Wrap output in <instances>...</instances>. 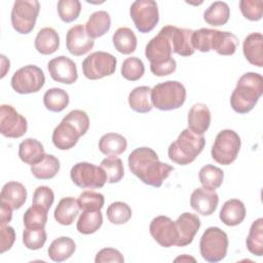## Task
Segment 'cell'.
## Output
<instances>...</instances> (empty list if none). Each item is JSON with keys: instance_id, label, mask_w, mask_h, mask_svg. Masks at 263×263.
Masks as SVG:
<instances>
[{"instance_id": "34", "label": "cell", "mask_w": 263, "mask_h": 263, "mask_svg": "<svg viewBox=\"0 0 263 263\" xmlns=\"http://www.w3.org/2000/svg\"><path fill=\"white\" fill-rule=\"evenodd\" d=\"M128 104L135 112H150L153 108L151 104V88L149 86L135 87L128 95Z\"/></svg>"}, {"instance_id": "45", "label": "cell", "mask_w": 263, "mask_h": 263, "mask_svg": "<svg viewBox=\"0 0 263 263\" xmlns=\"http://www.w3.org/2000/svg\"><path fill=\"white\" fill-rule=\"evenodd\" d=\"M46 238L47 235L44 228H25L23 232V243L29 250L41 249Z\"/></svg>"}, {"instance_id": "33", "label": "cell", "mask_w": 263, "mask_h": 263, "mask_svg": "<svg viewBox=\"0 0 263 263\" xmlns=\"http://www.w3.org/2000/svg\"><path fill=\"white\" fill-rule=\"evenodd\" d=\"M115 49L122 54H130L137 48V37L127 27L118 28L112 37Z\"/></svg>"}, {"instance_id": "16", "label": "cell", "mask_w": 263, "mask_h": 263, "mask_svg": "<svg viewBox=\"0 0 263 263\" xmlns=\"http://www.w3.org/2000/svg\"><path fill=\"white\" fill-rule=\"evenodd\" d=\"M50 77L60 83L72 84L78 78L76 64L65 55L57 57L47 64Z\"/></svg>"}, {"instance_id": "42", "label": "cell", "mask_w": 263, "mask_h": 263, "mask_svg": "<svg viewBox=\"0 0 263 263\" xmlns=\"http://www.w3.org/2000/svg\"><path fill=\"white\" fill-rule=\"evenodd\" d=\"M106 214L112 224L121 225L128 222L132 218V209L123 201H115L108 206Z\"/></svg>"}, {"instance_id": "13", "label": "cell", "mask_w": 263, "mask_h": 263, "mask_svg": "<svg viewBox=\"0 0 263 263\" xmlns=\"http://www.w3.org/2000/svg\"><path fill=\"white\" fill-rule=\"evenodd\" d=\"M72 182L82 189L102 188L106 181V175L101 166L89 162H78L70 171Z\"/></svg>"}, {"instance_id": "2", "label": "cell", "mask_w": 263, "mask_h": 263, "mask_svg": "<svg viewBox=\"0 0 263 263\" xmlns=\"http://www.w3.org/2000/svg\"><path fill=\"white\" fill-rule=\"evenodd\" d=\"M173 48L167 30L164 26L146 45L145 55L150 62V70L155 76H166L176 71L177 63L172 58Z\"/></svg>"}, {"instance_id": "9", "label": "cell", "mask_w": 263, "mask_h": 263, "mask_svg": "<svg viewBox=\"0 0 263 263\" xmlns=\"http://www.w3.org/2000/svg\"><path fill=\"white\" fill-rule=\"evenodd\" d=\"M39 10L40 4L37 0H16L10 14L13 29L20 34H29L35 27Z\"/></svg>"}, {"instance_id": "4", "label": "cell", "mask_w": 263, "mask_h": 263, "mask_svg": "<svg viewBox=\"0 0 263 263\" xmlns=\"http://www.w3.org/2000/svg\"><path fill=\"white\" fill-rule=\"evenodd\" d=\"M263 93V77L256 72L245 73L237 81L230 97L232 109L239 114L250 112Z\"/></svg>"}, {"instance_id": "22", "label": "cell", "mask_w": 263, "mask_h": 263, "mask_svg": "<svg viewBox=\"0 0 263 263\" xmlns=\"http://www.w3.org/2000/svg\"><path fill=\"white\" fill-rule=\"evenodd\" d=\"M243 55L247 61L259 68L263 67V36L261 33H251L242 44Z\"/></svg>"}, {"instance_id": "39", "label": "cell", "mask_w": 263, "mask_h": 263, "mask_svg": "<svg viewBox=\"0 0 263 263\" xmlns=\"http://www.w3.org/2000/svg\"><path fill=\"white\" fill-rule=\"evenodd\" d=\"M247 248L250 253L261 257L263 255V219L255 220L247 237Z\"/></svg>"}, {"instance_id": "10", "label": "cell", "mask_w": 263, "mask_h": 263, "mask_svg": "<svg viewBox=\"0 0 263 263\" xmlns=\"http://www.w3.org/2000/svg\"><path fill=\"white\" fill-rule=\"evenodd\" d=\"M44 83V73L35 65H28L18 69L13 73L10 80L13 90L21 95L37 92L43 87Z\"/></svg>"}, {"instance_id": "48", "label": "cell", "mask_w": 263, "mask_h": 263, "mask_svg": "<svg viewBox=\"0 0 263 263\" xmlns=\"http://www.w3.org/2000/svg\"><path fill=\"white\" fill-rule=\"evenodd\" d=\"M239 9L249 21H260L262 18L263 2L262 0H241L239 1Z\"/></svg>"}, {"instance_id": "11", "label": "cell", "mask_w": 263, "mask_h": 263, "mask_svg": "<svg viewBox=\"0 0 263 263\" xmlns=\"http://www.w3.org/2000/svg\"><path fill=\"white\" fill-rule=\"evenodd\" d=\"M117 60L106 51H95L82 62L83 75L90 80L101 79L112 75L116 70Z\"/></svg>"}, {"instance_id": "43", "label": "cell", "mask_w": 263, "mask_h": 263, "mask_svg": "<svg viewBox=\"0 0 263 263\" xmlns=\"http://www.w3.org/2000/svg\"><path fill=\"white\" fill-rule=\"evenodd\" d=\"M145 72V66L142 60L137 57L127 58L123 61L121 66V75L129 81L139 80Z\"/></svg>"}, {"instance_id": "12", "label": "cell", "mask_w": 263, "mask_h": 263, "mask_svg": "<svg viewBox=\"0 0 263 263\" xmlns=\"http://www.w3.org/2000/svg\"><path fill=\"white\" fill-rule=\"evenodd\" d=\"M130 17L141 33L152 31L159 22L157 3L153 0H137L129 8Z\"/></svg>"}, {"instance_id": "8", "label": "cell", "mask_w": 263, "mask_h": 263, "mask_svg": "<svg viewBox=\"0 0 263 263\" xmlns=\"http://www.w3.org/2000/svg\"><path fill=\"white\" fill-rule=\"evenodd\" d=\"M240 145L238 134L232 129H223L216 136L211 150L212 158L219 164L228 165L236 159Z\"/></svg>"}, {"instance_id": "21", "label": "cell", "mask_w": 263, "mask_h": 263, "mask_svg": "<svg viewBox=\"0 0 263 263\" xmlns=\"http://www.w3.org/2000/svg\"><path fill=\"white\" fill-rule=\"evenodd\" d=\"M188 128L197 135H203L211 124V111L205 104L196 103L188 112Z\"/></svg>"}, {"instance_id": "23", "label": "cell", "mask_w": 263, "mask_h": 263, "mask_svg": "<svg viewBox=\"0 0 263 263\" xmlns=\"http://www.w3.org/2000/svg\"><path fill=\"white\" fill-rule=\"evenodd\" d=\"M220 220L227 226H236L246 218V206L239 199L232 198L224 202L219 214Z\"/></svg>"}, {"instance_id": "5", "label": "cell", "mask_w": 263, "mask_h": 263, "mask_svg": "<svg viewBox=\"0 0 263 263\" xmlns=\"http://www.w3.org/2000/svg\"><path fill=\"white\" fill-rule=\"evenodd\" d=\"M204 145L205 139L203 135H197L190 128H185L178 139L170 145L167 155L173 162L186 165L195 160L203 150Z\"/></svg>"}, {"instance_id": "15", "label": "cell", "mask_w": 263, "mask_h": 263, "mask_svg": "<svg viewBox=\"0 0 263 263\" xmlns=\"http://www.w3.org/2000/svg\"><path fill=\"white\" fill-rule=\"evenodd\" d=\"M149 231L154 240L163 248L176 246L178 232L175 222L166 216L155 217L149 226Z\"/></svg>"}, {"instance_id": "19", "label": "cell", "mask_w": 263, "mask_h": 263, "mask_svg": "<svg viewBox=\"0 0 263 263\" xmlns=\"http://www.w3.org/2000/svg\"><path fill=\"white\" fill-rule=\"evenodd\" d=\"M219 196L215 191L196 188L190 196L191 208L202 216L212 215L218 206Z\"/></svg>"}, {"instance_id": "53", "label": "cell", "mask_w": 263, "mask_h": 263, "mask_svg": "<svg viewBox=\"0 0 263 263\" xmlns=\"http://www.w3.org/2000/svg\"><path fill=\"white\" fill-rule=\"evenodd\" d=\"M183 260H192V261H195L193 258H191V257H186V256H183V257H179V258H177L175 261H183Z\"/></svg>"}, {"instance_id": "17", "label": "cell", "mask_w": 263, "mask_h": 263, "mask_svg": "<svg viewBox=\"0 0 263 263\" xmlns=\"http://www.w3.org/2000/svg\"><path fill=\"white\" fill-rule=\"evenodd\" d=\"M95 41L90 38L83 25H76L69 29L66 35V46L68 51L76 57L83 55L92 49Z\"/></svg>"}, {"instance_id": "14", "label": "cell", "mask_w": 263, "mask_h": 263, "mask_svg": "<svg viewBox=\"0 0 263 263\" xmlns=\"http://www.w3.org/2000/svg\"><path fill=\"white\" fill-rule=\"evenodd\" d=\"M28 129L27 119L12 106L3 104L0 107V133L11 139L23 137Z\"/></svg>"}, {"instance_id": "30", "label": "cell", "mask_w": 263, "mask_h": 263, "mask_svg": "<svg viewBox=\"0 0 263 263\" xmlns=\"http://www.w3.org/2000/svg\"><path fill=\"white\" fill-rule=\"evenodd\" d=\"M44 154L43 145L38 140L33 138L24 140L18 146L20 159L29 165H33L39 162Z\"/></svg>"}, {"instance_id": "24", "label": "cell", "mask_w": 263, "mask_h": 263, "mask_svg": "<svg viewBox=\"0 0 263 263\" xmlns=\"http://www.w3.org/2000/svg\"><path fill=\"white\" fill-rule=\"evenodd\" d=\"M0 198L1 201L10 205L12 210H18L26 202L27 189L22 183L10 181L2 187Z\"/></svg>"}, {"instance_id": "27", "label": "cell", "mask_w": 263, "mask_h": 263, "mask_svg": "<svg viewBox=\"0 0 263 263\" xmlns=\"http://www.w3.org/2000/svg\"><path fill=\"white\" fill-rule=\"evenodd\" d=\"M79 204L74 197L62 198L53 213L55 221L61 225H71L79 213Z\"/></svg>"}, {"instance_id": "18", "label": "cell", "mask_w": 263, "mask_h": 263, "mask_svg": "<svg viewBox=\"0 0 263 263\" xmlns=\"http://www.w3.org/2000/svg\"><path fill=\"white\" fill-rule=\"evenodd\" d=\"M175 224L178 232V240L176 242L177 247L190 245L201 225L198 216L188 212L181 214L175 221Z\"/></svg>"}, {"instance_id": "25", "label": "cell", "mask_w": 263, "mask_h": 263, "mask_svg": "<svg viewBox=\"0 0 263 263\" xmlns=\"http://www.w3.org/2000/svg\"><path fill=\"white\" fill-rule=\"evenodd\" d=\"M35 48L36 50L44 55L51 54L59 49L60 37L58 32L50 28H42L35 37Z\"/></svg>"}, {"instance_id": "51", "label": "cell", "mask_w": 263, "mask_h": 263, "mask_svg": "<svg viewBox=\"0 0 263 263\" xmlns=\"http://www.w3.org/2000/svg\"><path fill=\"white\" fill-rule=\"evenodd\" d=\"M15 240V231L9 225H1L0 228V253L9 250Z\"/></svg>"}, {"instance_id": "47", "label": "cell", "mask_w": 263, "mask_h": 263, "mask_svg": "<svg viewBox=\"0 0 263 263\" xmlns=\"http://www.w3.org/2000/svg\"><path fill=\"white\" fill-rule=\"evenodd\" d=\"M215 29L201 28L199 30L193 31L191 42L194 49H197L201 52H209L212 46V39Z\"/></svg>"}, {"instance_id": "28", "label": "cell", "mask_w": 263, "mask_h": 263, "mask_svg": "<svg viewBox=\"0 0 263 263\" xmlns=\"http://www.w3.org/2000/svg\"><path fill=\"white\" fill-rule=\"evenodd\" d=\"M111 27L110 14L105 10H99L90 14L86 24L85 31L87 35L95 39L105 35Z\"/></svg>"}, {"instance_id": "20", "label": "cell", "mask_w": 263, "mask_h": 263, "mask_svg": "<svg viewBox=\"0 0 263 263\" xmlns=\"http://www.w3.org/2000/svg\"><path fill=\"white\" fill-rule=\"evenodd\" d=\"M167 30L172 42L173 52L182 57H189L194 53L195 49L193 48L191 42V37L193 34L192 30L181 29L172 25H167Z\"/></svg>"}, {"instance_id": "35", "label": "cell", "mask_w": 263, "mask_h": 263, "mask_svg": "<svg viewBox=\"0 0 263 263\" xmlns=\"http://www.w3.org/2000/svg\"><path fill=\"white\" fill-rule=\"evenodd\" d=\"M230 16V8L226 2L216 1L212 3L203 13L205 23L213 27L225 25Z\"/></svg>"}, {"instance_id": "52", "label": "cell", "mask_w": 263, "mask_h": 263, "mask_svg": "<svg viewBox=\"0 0 263 263\" xmlns=\"http://www.w3.org/2000/svg\"><path fill=\"white\" fill-rule=\"evenodd\" d=\"M0 204H1L0 225H7L12 219V208L3 201H1Z\"/></svg>"}, {"instance_id": "3", "label": "cell", "mask_w": 263, "mask_h": 263, "mask_svg": "<svg viewBox=\"0 0 263 263\" xmlns=\"http://www.w3.org/2000/svg\"><path fill=\"white\" fill-rule=\"evenodd\" d=\"M89 128V118L82 110L70 111L53 129L51 140L60 150L73 148L79 138L86 134Z\"/></svg>"}, {"instance_id": "37", "label": "cell", "mask_w": 263, "mask_h": 263, "mask_svg": "<svg viewBox=\"0 0 263 263\" xmlns=\"http://www.w3.org/2000/svg\"><path fill=\"white\" fill-rule=\"evenodd\" d=\"M69 95L66 90L52 87L45 91L43 96V104L45 108L51 112H61L69 105Z\"/></svg>"}, {"instance_id": "1", "label": "cell", "mask_w": 263, "mask_h": 263, "mask_svg": "<svg viewBox=\"0 0 263 263\" xmlns=\"http://www.w3.org/2000/svg\"><path fill=\"white\" fill-rule=\"evenodd\" d=\"M128 167L130 172L143 183L160 187L170 176L174 167L158 159L157 153L149 147H139L128 155Z\"/></svg>"}, {"instance_id": "49", "label": "cell", "mask_w": 263, "mask_h": 263, "mask_svg": "<svg viewBox=\"0 0 263 263\" xmlns=\"http://www.w3.org/2000/svg\"><path fill=\"white\" fill-rule=\"evenodd\" d=\"M54 200L53 191L48 186H39L35 189L32 198V204H38L44 208L45 210H49Z\"/></svg>"}, {"instance_id": "41", "label": "cell", "mask_w": 263, "mask_h": 263, "mask_svg": "<svg viewBox=\"0 0 263 263\" xmlns=\"http://www.w3.org/2000/svg\"><path fill=\"white\" fill-rule=\"evenodd\" d=\"M47 210L38 204H32L24 214L25 228H44L47 222Z\"/></svg>"}, {"instance_id": "32", "label": "cell", "mask_w": 263, "mask_h": 263, "mask_svg": "<svg viewBox=\"0 0 263 263\" xmlns=\"http://www.w3.org/2000/svg\"><path fill=\"white\" fill-rule=\"evenodd\" d=\"M60 171V160L51 154H44L42 159L31 165L32 175L39 180H49L57 176Z\"/></svg>"}, {"instance_id": "38", "label": "cell", "mask_w": 263, "mask_h": 263, "mask_svg": "<svg viewBox=\"0 0 263 263\" xmlns=\"http://www.w3.org/2000/svg\"><path fill=\"white\" fill-rule=\"evenodd\" d=\"M103 224L101 211H83L76 224L78 232L82 234L95 233Z\"/></svg>"}, {"instance_id": "50", "label": "cell", "mask_w": 263, "mask_h": 263, "mask_svg": "<svg viewBox=\"0 0 263 263\" xmlns=\"http://www.w3.org/2000/svg\"><path fill=\"white\" fill-rule=\"evenodd\" d=\"M96 263H102V262H118L123 263L124 258L122 254L113 248H105L98 252L95 258Z\"/></svg>"}, {"instance_id": "46", "label": "cell", "mask_w": 263, "mask_h": 263, "mask_svg": "<svg viewBox=\"0 0 263 263\" xmlns=\"http://www.w3.org/2000/svg\"><path fill=\"white\" fill-rule=\"evenodd\" d=\"M77 201L82 211H101L104 206L105 198L102 193L96 191H83L79 195Z\"/></svg>"}, {"instance_id": "31", "label": "cell", "mask_w": 263, "mask_h": 263, "mask_svg": "<svg viewBox=\"0 0 263 263\" xmlns=\"http://www.w3.org/2000/svg\"><path fill=\"white\" fill-rule=\"evenodd\" d=\"M76 245L74 240L68 236L55 238L47 250L48 257L54 262H63L69 259L75 252Z\"/></svg>"}, {"instance_id": "7", "label": "cell", "mask_w": 263, "mask_h": 263, "mask_svg": "<svg viewBox=\"0 0 263 263\" xmlns=\"http://www.w3.org/2000/svg\"><path fill=\"white\" fill-rule=\"evenodd\" d=\"M228 245V236L225 231L219 227H209L200 237V255L208 262H219L225 258Z\"/></svg>"}, {"instance_id": "26", "label": "cell", "mask_w": 263, "mask_h": 263, "mask_svg": "<svg viewBox=\"0 0 263 263\" xmlns=\"http://www.w3.org/2000/svg\"><path fill=\"white\" fill-rule=\"evenodd\" d=\"M237 46L238 39L233 33L219 30L214 31L211 50H215L221 55H231L235 52Z\"/></svg>"}, {"instance_id": "44", "label": "cell", "mask_w": 263, "mask_h": 263, "mask_svg": "<svg viewBox=\"0 0 263 263\" xmlns=\"http://www.w3.org/2000/svg\"><path fill=\"white\" fill-rule=\"evenodd\" d=\"M57 7L60 18L67 24L74 22L81 11V3L78 0H60Z\"/></svg>"}, {"instance_id": "6", "label": "cell", "mask_w": 263, "mask_h": 263, "mask_svg": "<svg viewBox=\"0 0 263 263\" xmlns=\"http://www.w3.org/2000/svg\"><path fill=\"white\" fill-rule=\"evenodd\" d=\"M186 100L185 86L176 80H168L156 84L151 88L152 106L161 111L180 108Z\"/></svg>"}, {"instance_id": "40", "label": "cell", "mask_w": 263, "mask_h": 263, "mask_svg": "<svg viewBox=\"0 0 263 263\" xmlns=\"http://www.w3.org/2000/svg\"><path fill=\"white\" fill-rule=\"evenodd\" d=\"M102 170L106 175L107 183H118L124 175L122 160L116 156H109L101 161Z\"/></svg>"}, {"instance_id": "36", "label": "cell", "mask_w": 263, "mask_h": 263, "mask_svg": "<svg viewBox=\"0 0 263 263\" xmlns=\"http://www.w3.org/2000/svg\"><path fill=\"white\" fill-rule=\"evenodd\" d=\"M198 179L202 188L210 191H215L223 183L224 172L220 167L213 164H205L199 170Z\"/></svg>"}, {"instance_id": "29", "label": "cell", "mask_w": 263, "mask_h": 263, "mask_svg": "<svg viewBox=\"0 0 263 263\" xmlns=\"http://www.w3.org/2000/svg\"><path fill=\"white\" fill-rule=\"evenodd\" d=\"M126 139L117 133L105 134L99 141L100 151L107 156H118L126 150Z\"/></svg>"}]
</instances>
